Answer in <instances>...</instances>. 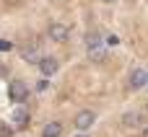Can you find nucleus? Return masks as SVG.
Returning <instances> with one entry per match:
<instances>
[{"label": "nucleus", "instance_id": "obj_15", "mask_svg": "<svg viewBox=\"0 0 148 137\" xmlns=\"http://www.w3.org/2000/svg\"><path fill=\"white\" fill-rule=\"evenodd\" d=\"M143 137H148V124H143Z\"/></svg>", "mask_w": 148, "mask_h": 137}, {"label": "nucleus", "instance_id": "obj_8", "mask_svg": "<svg viewBox=\"0 0 148 137\" xmlns=\"http://www.w3.org/2000/svg\"><path fill=\"white\" fill-rule=\"evenodd\" d=\"M62 135V124L60 122H49L44 130H42V137H60Z\"/></svg>", "mask_w": 148, "mask_h": 137}, {"label": "nucleus", "instance_id": "obj_7", "mask_svg": "<svg viewBox=\"0 0 148 137\" xmlns=\"http://www.w3.org/2000/svg\"><path fill=\"white\" fill-rule=\"evenodd\" d=\"M18 54H21L26 62H31V65H36V62H39V47H36V44H26V47H21V49H18Z\"/></svg>", "mask_w": 148, "mask_h": 137}, {"label": "nucleus", "instance_id": "obj_10", "mask_svg": "<svg viewBox=\"0 0 148 137\" xmlns=\"http://www.w3.org/2000/svg\"><path fill=\"white\" fill-rule=\"evenodd\" d=\"M88 60H91V62H104V60H107V52L101 49V44L88 49Z\"/></svg>", "mask_w": 148, "mask_h": 137}, {"label": "nucleus", "instance_id": "obj_2", "mask_svg": "<svg viewBox=\"0 0 148 137\" xmlns=\"http://www.w3.org/2000/svg\"><path fill=\"white\" fill-rule=\"evenodd\" d=\"M8 96H10V101L23 104V101H26V96H29L26 83H23V80H10V83H8Z\"/></svg>", "mask_w": 148, "mask_h": 137}, {"label": "nucleus", "instance_id": "obj_1", "mask_svg": "<svg viewBox=\"0 0 148 137\" xmlns=\"http://www.w3.org/2000/svg\"><path fill=\"white\" fill-rule=\"evenodd\" d=\"M47 34H49V39H52V41H57V44H62V41H68V39H70V28H68L65 23H60V21H52V23H49V28H47Z\"/></svg>", "mask_w": 148, "mask_h": 137}, {"label": "nucleus", "instance_id": "obj_16", "mask_svg": "<svg viewBox=\"0 0 148 137\" xmlns=\"http://www.w3.org/2000/svg\"><path fill=\"white\" fill-rule=\"evenodd\" d=\"M75 137H88V135H86V132H81V135H75Z\"/></svg>", "mask_w": 148, "mask_h": 137}, {"label": "nucleus", "instance_id": "obj_12", "mask_svg": "<svg viewBox=\"0 0 148 137\" xmlns=\"http://www.w3.org/2000/svg\"><path fill=\"white\" fill-rule=\"evenodd\" d=\"M10 49H13V44L5 41V39H0V52H10Z\"/></svg>", "mask_w": 148, "mask_h": 137}, {"label": "nucleus", "instance_id": "obj_4", "mask_svg": "<svg viewBox=\"0 0 148 137\" xmlns=\"http://www.w3.org/2000/svg\"><path fill=\"white\" fill-rule=\"evenodd\" d=\"M148 85V73L143 67H135L133 73H130V88L133 91H140V88H146Z\"/></svg>", "mask_w": 148, "mask_h": 137}, {"label": "nucleus", "instance_id": "obj_3", "mask_svg": "<svg viewBox=\"0 0 148 137\" xmlns=\"http://www.w3.org/2000/svg\"><path fill=\"white\" fill-rule=\"evenodd\" d=\"M94 122H96V114H94V111H88V109H86V111H78V114H75V119H73V124H75V130H78V132L91 130V124H94Z\"/></svg>", "mask_w": 148, "mask_h": 137}, {"label": "nucleus", "instance_id": "obj_17", "mask_svg": "<svg viewBox=\"0 0 148 137\" xmlns=\"http://www.w3.org/2000/svg\"><path fill=\"white\" fill-rule=\"evenodd\" d=\"M101 3H114V0H101Z\"/></svg>", "mask_w": 148, "mask_h": 137}, {"label": "nucleus", "instance_id": "obj_14", "mask_svg": "<svg viewBox=\"0 0 148 137\" xmlns=\"http://www.w3.org/2000/svg\"><path fill=\"white\" fill-rule=\"evenodd\" d=\"M107 44H112V47H117V44H120V39H117V36H109V39H107Z\"/></svg>", "mask_w": 148, "mask_h": 137}, {"label": "nucleus", "instance_id": "obj_11", "mask_svg": "<svg viewBox=\"0 0 148 137\" xmlns=\"http://www.w3.org/2000/svg\"><path fill=\"white\" fill-rule=\"evenodd\" d=\"M99 44H101V36H99L96 31H88V34H86V47L91 49V47H99Z\"/></svg>", "mask_w": 148, "mask_h": 137}, {"label": "nucleus", "instance_id": "obj_9", "mask_svg": "<svg viewBox=\"0 0 148 137\" xmlns=\"http://www.w3.org/2000/svg\"><path fill=\"white\" fill-rule=\"evenodd\" d=\"M13 124L16 127H26L29 124V111L26 109H16L13 111Z\"/></svg>", "mask_w": 148, "mask_h": 137}, {"label": "nucleus", "instance_id": "obj_6", "mask_svg": "<svg viewBox=\"0 0 148 137\" xmlns=\"http://www.w3.org/2000/svg\"><path fill=\"white\" fill-rule=\"evenodd\" d=\"M143 124H146V119H143L140 111H127V114H122V127L138 130V127H143Z\"/></svg>", "mask_w": 148, "mask_h": 137}, {"label": "nucleus", "instance_id": "obj_5", "mask_svg": "<svg viewBox=\"0 0 148 137\" xmlns=\"http://www.w3.org/2000/svg\"><path fill=\"white\" fill-rule=\"evenodd\" d=\"M39 70H42V75L44 78H49V75H55L57 70H60V62L55 60V57H39Z\"/></svg>", "mask_w": 148, "mask_h": 137}, {"label": "nucleus", "instance_id": "obj_13", "mask_svg": "<svg viewBox=\"0 0 148 137\" xmlns=\"http://www.w3.org/2000/svg\"><path fill=\"white\" fill-rule=\"evenodd\" d=\"M0 137H10V127H5V124H0Z\"/></svg>", "mask_w": 148, "mask_h": 137}]
</instances>
